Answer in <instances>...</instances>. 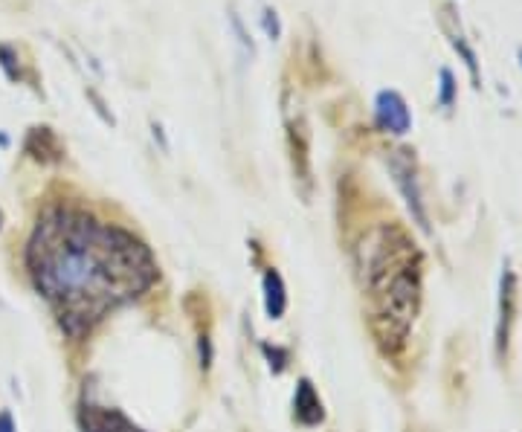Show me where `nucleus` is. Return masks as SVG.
Masks as SVG:
<instances>
[{"label":"nucleus","instance_id":"6","mask_svg":"<svg viewBox=\"0 0 522 432\" xmlns=\"http://www.w3.org/2000/svg\"><path fill=\"white\" fill-rule=\"evenodd\" d=\"M79 426H81V432H145L125 412L96 407V403H88V407L79 409Z\"/></svg>","mask_w":522,"mask_h":432},{"label":"nucleus","instance_id":"13","mask_svg":"<svg viewBox=\"0 0 522 432\" xmlns=\"http://www.w3.org/2000/svg\"><path fill=\"white\" fill-rule=\"evenodd\" d=\"M0 67L9 81H21V59H18V50L9 47V44H0Z\"/></svg>","mask_w":522,"mask_h":432},{"label":"nucleus","instance_id":"3","mask_svg":"<svg viewBox=\"0 0 522 432\" xmlns=\"http://www.w3.org/2000/svg\"><path fill=\"white\" fill-rule=\"evenodd\" d=\"M389 172H392V180H394V186L401 189L403 194V200L409 206V212H412L415 218V224L430 232V218H427V209H424V200H421V186H418V169H415V151H409V148H394L389 160Z\"/></svg>","mask_w":522,"mask_h":432},{"label":"nucleus","instance_id":"11","mask_svg":"<svg viewBox=\"0 0 522 432\" xmlns=\"http://www.w3.org/2000/svg\"><path fill=\"white\" fill-rule=\"evenodd\" d=\"M456 96H459V85H456L453 70L441 67L439 70V96H435V102H439V107H444V110H453Z\"/></svg>","mask_w":522,"mask_h":432},{"label":"nucleus","instance_id":"2","mask_svg":"<svg viewBox=\"0 0 522 432\" xmlns=\"http://www.w3.org/2000/svg\"><path fill=\"white\" fill-rule=\"evenodd\" d=\"M365 278L372 290V333L380 351L401 354L421 308V256L398 227H383L372 247Z\"/></svg>","mask_w":522,"mask_h":432},{"label":"nucleus","instance_id":"16","mask_svg":"<svg viewBox=\"0 0 522 432\" xmlns=\"http://www.w3.org/2000/svg\"><path fill=\"white\" fill-rule=\"evenodd\" d=\"M261 30H264V35L270 38V41H279V38H281V21H279V15H276V9H270V6L261 9Z\"/></svg>","mask_w":522,"mask_h":432},{"label":"nucleus","instance_id":"15","mask_svg":"<svg viewBox=\"0 0 522 432\" xmlns=\"http://www.w3.org/2000/svg\"><path fill=\"white\" fill-rule=\"evenodd\" d=\"M227 21H230V26H232V32H235V38H238V44H241L250 55H256V41H252V35L247 32V26H244V21H241V15H238L235 9H230V15H227Z\"/></svg>","mask_w":522,"mask_h":432},{"label":"nucleus","instance_id":"5","mask_svg":"<svg viewBox=\"0 0 522 432\" xmlns=\"http://www.w3.org/2000/svg\"><path fill=\"white\" fill-rule=\"evenodd\" d=\"M374 119L380 131L394 136H403L412 128V114H409V105L398 90H380L374 96Z\"/></svg>","mask_w":522,"mask_h":432},{"label":"nucleus","instance_id":"8","mask_svg":"<svg viewBox=\"0 0 522 432\" xmlns=\"http://www.w3.org/2000/svg\"><path fill=\"white\" fill-rule=\"evenodd\" d=\"M23 151L30 154L35 163H59L64 148H61V139L59 134H55L50 125H35V128H30V134H26L23 139Z\"/></svg>","mask_w":522,"mask_h":432},{"label":"nucleus","instance_id":"9","mask_svg":"<svg viewBox=\"0 0 522 432\" xmlns=\"http://www.w3.org/2000/svg\"><path fill=\"white\" fill-rule=\"evenodd\" d=\"M261 290H264V313L270 319H281L288 311V287L285 278L276 267H267L261 276Z\"/></svg>","mask_w":522,"mask_h":432},{"label":"nucleus","instance_id":"19","mask_svg":"<svg viewBox=\"0 0 522 432\" xmlns=\"http://www.w3.org/2000/svg\"><path fill=\"white\" fill-rule=\"evenodd\" d=\"M0 432H15V418H12V412H0Z\"/></svg>","mask_w":522,"mask_h":432},{"label":"nucleus","instance_id":"12","mask_svg":"<svg viewBox=\"0 0 522 432\" xmlns=\"http://www.w3.org/2000/svg\"><path fill=\"white\" fill-rule=\"evenodd\" d=\"M261 354L267 360V366H270L273 374H285L288 366H290V351L285 345H276V342H261Z\"/></svg>","mask_w":522,"mask_h":432},{"label":"nucleus","instance_id":"1","mask_svg":"<svg viewBox=\"0 0 522 432\" xmlns=\"http://www.w3.org/2000/svg\"><path fill=\"white\" fill-rule=\"evenodd\" d=\"M32 285L70 340H81L102 319L154 287V253L125 227L73 206H50L26 247Z\"/></svg>","mask_w":522,"mask_h":432},{"label":"nucleus","instance_id":"21","mask_svg":"<svg viewBox=\"0 0 522 432\" xmlns=\"http://www.w3.org/2000/svg\"><path fill=\"white\" fill-rule=\"evenodd\" d=\"M516 59H519V67H522V47L516 50Z\"/></svg>","mask_w":522,"mask_h":432},{"label":"nucleus","instance_id":"17","mask_svg":"<svg viewBox=\"0 0 522 432\" xmlns=\"http://www.w3.org/2000/svg\"><path fill=\"white\" fill-rule=\"evenodd\" d=\"M84 96H88V99L93 102V110H96V114L99 116H102L108 125H117V119H114V114H110V110H108V105H105V99H102V96H99L93 88H88V90H84Z\"/></svg>","mask_w":522,"mask_h":432},{"label":"nucleus","instance_id":"14","mask_svg":"<svg viewBox=\"0 0 522 432\" xmlns=\"http://www.w3.org/2000/svg\"><path fill=\"white\" fill-rule=\"evenodd\" d=\"M215 363V345H212V337H209L206 331L197 333V366H201V371L206 374L209 369H212Z\"/></svg>","mask_w":522,"mask_h":432},{"label":"nucleus","instance_id":"7","mask_svg":"<svg viewBox=\"0 0 522 432\" xmlns=\"http://www.w3.org/2000/svg\"><path fill=\"white\" fill-rule=\"evenodd\" d=\"M293 421L305 429H317L325 421V403L310 378H299L293 389Z\"/></svg>","mask_w":522,"mask_h":432},{"label":"nucleus","instance_id":"20","mask_svg":"<svg viewBox=\"0 0 522 432\" xmlns=\"http://www.w3.org/2000/svg\"><path fill=\"white\" fill-rule=\"evenodd\" d=\"M9 145V136L6 134H0V148H6Z\"/></svg>","mask_w":522,"mask_h":432},{"label":"nucleus","instance_id":"4","mask_svg":"<svg viewBox=\"0 0 522 432\" xmlns=\"http://www.w3.org/2000/svg\"><path fill=\"white\" fill-rule=\"evenodd\" d=\"M516 273L511 267V258H505L502 264V276H499V299H496V360H505L508 354V342H511V328L516 319Z\"/></svg>","mask_w":522,"mask_h":432},{"label":"nucleus","instance_id":"10","mask_svg":"<svg viewBox=\"0 0 522 432\" xmlns=\"http://www.w3.org/2000/svg\"><path fill=\"white\" fill-rule=\"evenodd\" d=\"M450 32V44H453V50L461 55V61H464V67H468V73H470V81H473V88H479L482 85V76H479V55H476V50L470 47V41L464 38V32H461V26L459 30H447Z\"/></svg>","mask_w":522,"mask_h":432},{"label":"nucleus","instance_id":"22","mask_svg":"<svg viewBox=\"0 0 522 432\" xmlns=\"http://www.w3.org/2000/svg\"><path fill=\"white\" fill-rule=\"evenodd\" d=\"M0 227H3V212H0Z\"/></svg>","mask_w":522,"mask_h":432},{"label":"nucleus","instance_id":"18","mask_svg":"<svg viewBox=\"0 0 522 432\" xmlns=\"http://www.w3.org/2000/svg\"><path fill=\"white\" fill-rule=\"evenodd\" d=\"M151 134H154V143H160V148L168 151V139H165V131L160 122H151Z\"/></svg>","mask_w":522,"mask_h":432}]
</instances>
